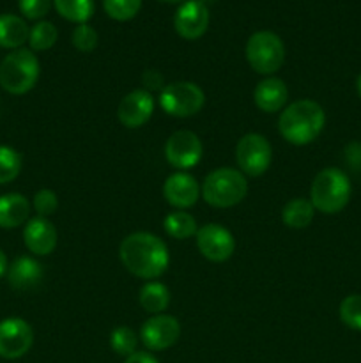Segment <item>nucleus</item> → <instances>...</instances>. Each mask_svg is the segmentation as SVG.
<instances>
[{"mask_svg":"<svg viewBox=\"0 0 361 363\" xmlns=\"http://www.w3.org/2000/svg\"><path fill=\"white\" fill-rule=\"evenodd\" d=\"M119 257L127 272L144 280L161 277L170 262L165 241L151 233H133L124 238L119 247Z\"/></svg>","mask_w":361,"mask_h":363,"instance_id":"nucleus-1","label":"nucleus"},{"mask_svg":"<svg viewBox=\"0 0 361 363\" xmlns=\"http://www.w3.org/2000/svg\"><path fill=\"white\" fill-rule=\"evenodd\" d=\"M326 113L317 101L299 99L287 106L278 121V130L289 144L306 145L322 133Z\"/></svg>","mask_w":361,"mask_h":363,"instance_id":"nucleus-2","label":"nucleus"},{"mask_svg":"<svg viewBox=\"0 0 361 363\" xmlns=\"http://www.w3.org/2000/svg\"><path fill=\"white\" fill-rule=\"evenodd\" d=\"M350 199V181L340 169L329 167L315 176L310 190V202L324 215L340 213Z\"/></svg>","mask_w":361,"mask_h":363,"instance_id":"nucleus-3","label":"nucleus"},{"mask_svg":"<svg viewBox=\"0 0 361 363\" xmlns=\"http://www.w3.org/2000/svg\"><path fill=\"white\" fill-rule=\"evenodd\" d=\"M246 194L248 183L244 174L229 167L212 170L202 184V197L212 208H232L239 204Z\"/></svg>","mask_w":361,"mask_h":363,"instance_id":"nucleus-4","label":"nucleus"},{"mask_svg":"<svg viewBox=\"0 0 361 363\" xmlns=\"http://www.w3.org/2000/svg\"><path fill=\"white\" fill-rule=\"evenodd\" d=\"M39 78V60L32 50H13L0 64V87L14 96L25 94Z\"/></svg>","mask_w":361,"mask_h":363,"instance_id":"nucleus-5","label":"nucleus"},{"mask_svg":"<svg viewBox=\"0 0 361 363\" xmlns=\"http://www.w3.org/2000/svg\"><path fill=\"white\" fill-rule=\"evenodd\" d=\"M285 59L283 43L275 32H255L246 43V60L260 74H273L282 67Z\"/></svg>","mask_w":361,"mask_h":363,"instance_id":"nucleus-6","label":"nucleus"},{"mask_svg":"<svg viewBox=\"0 0 361 363\" xmlns=\"http://www.w3.org/2000/svg\"><path fill=\"white\" fill-rule=\"evenodd\" d=\"M205 103L204 91L193 82H172L159 94V105L168 116L191 117L202 110Z\"/></svg>","mask_w":361,"mask_h":363,"instance_id":"nucleus-7","label":"nucleus"},{"mask_svg":"<svg viewBox=\"0 0 361 363\" xmlns=\"http://www.w3.org/2000/svg\"><path fill=\"white\" fill-rule=\"evenodd\" d=\"M271 144L258 133H248L237 142L236 162L246 176H262L271 165Z\"/></svg>","mask_w":361,"mask_h":363,"instance_id":"nucleus-8","label":"nucleus"},{"mask_svg":"<svg viewBox=\"0 0 361 363\" xmlns=\"http://www.w3.org/2000/svg\"><path fill=\"white\" fill-rule=\"evenodd\" d=\"M202 142L193 131L179 130L170 135L165 144V158L172 167L180 170L193 169L202 160Z\"/></svg>","mask_w":361,"mask_h":363,"instance_id":"nucleus-9","label":"nucleus"},{"mask_svg":"<svg viewBox=\"0 0 361 363\" xmlns=\"http://www.w3.org/2000/svg\"><path fill=\"white\" fill-rule=\"evenodd\" d=\"M34 332L30 325L20 318H7L0 321V357L16 360L30 351Z\"/></svg>","mask_w":361,"mask_h":363,"instance_id":"nucleus-10","label":"nucleus"},{"mask_svg":"<svg viewBox=\"0 0 361 363\" xmlns=\"http://www.w3.org/2000/svg\"><path fill=\"white\" fill-rule=\"evenodd\" d=\"M197 247L209 261L223 262L232 257L236 241L229 229L219 223H207L197 230Z\"/></svg>","mask_w":361,"mask_h":363,"instance_id":"nucleus-11","label":"nucleus"},{"mask_svg":"<svg viewBox=\"0 0 361 363\" xmlns=\"http://www.w3.org/2000/svg\"><path fill=\"white\" fill-rule=\"evenodd\" d=\"M180 337V325L173 315L156 314L142 325L140 340L151 351L172 347Z\"/></svg>","mask_w":361,"mask_h":363,"instance_id":"nucleus-12","label":"nucleus"},{"mask_svg":"<svg viewBox=\"0 0 361 363\" xmlns=\"http://www.w3.org/2000/svg\"><path fill=\"white\" fill-rule=\"evenodd\" d=\"M152 112H154V99L151 92L145 89H137L120 99L117 117L122 126L134 130V128L144 126L152 117Z\"/></svg>","mask_w":361,"mask_h":363,"instance_id":"nucleus-13","label":"nucleus"},{"mask_svg":"<svg viewBox=\"0 0 361 363\" xmlns=\"http://www.w3.org/2000/svg\"><path fill=\"white\" fill-rule=\"evenodd\" d=\"M176 32L184 39H198L209 27V9L202 0H186L173 18Z\"/></svg>","mask_w":361,"mask_h":363,"instance_id":"nucleus-14","label":"nucleus"},{"mask_svg":"<svg viewBox=\"0 0 361 363\" xmlns=\"http://www.w3.org/2000/svg\"><path fill=\"white\" fill-rule=\"evenodd\" d=\"M163 197L177 209H188L197 204L200 197V186L191 174L176 172L163 184Z\"/></svg>","mask_w":361,"mask_h":363,"instance_id":"nucleus-15","label":"nucleus"},{"mask_svg":"<svg viewBox=\"0 0 361 363\" xmlns=\"http://www.w3.org/2000/svg\"><path fill=\"white\" fill-rule=\"evenodd\" d=\"M25 247L34 255H48L55 250L57 247V229L48 218L35 216L28 220L23 230Z\"/></svg>","mask_w":361,"mask_h":363,"instance_id":"nucleus-16","label":"nucleus"},{"mask_svg":"<svg viewBox=\"0 0 361 363\" xmlns=\"http://www.w3.org/2000/svg\"><path fill=\"white\" fill-rule=\"evenodd\" d=\"M42 275H45L42 266L35 259L27 257V255L14 259L9 268H7L9 286L16 291L34 289V287L41 284Z\"/></svg>","mask_w":361,"mask_h":363,"instance_id":"nucleus-17","label":"nucleus"},{"mask_svg":"<svg viewBox=\"0 0 361 363\" xmlns=\"http://www.w3.org/2000/svg\"><path fill=\"white\" fill-rule=\"evenodd\" d=\"M287 98H289V91L280 78H265V80L258 82L253 92L255 105L265 113L282 110L285 106Z\"/></svg>","mask_w":361,"mask_h":363,"instance_id":"nucleus-18","label":"nucleus"},{"mask_svg":"<svg viewBox=\"0 0 361 363\" xmlns=\"http://www.w3.org/2000/svg\"><path fill=\"white\" fill-rule=\"evenodd\" d=\"M30 215V202L21 194L0 195V227L16 229Z\"/></svg>","mask_w":361,"mask_h":363,"instance_id":"nucleus-19","label":"nucleus"},{"mask_svg":"<svg viewBox=\"0 0 361 363\" xmlns=\"http://www.w3.org/2000/svg\"><path fill=\"white\" fill-rule=\"evenodd\" d=\"M30 28L16 14H0V46L2 48L18 50L25 41H28Z\"/></svg>","mask_w":361,"mask_h":363,"instance_id":"nucleus-20","label":"nucleus"},{"mask_svg":"<svg viewBox=\"0 0 361 363\" xmlns=\"http://www.w3.org/2000/svg\"><path fill=\"white\" fill-rule=\"evenodd\" d=\"M138 301L149 314H163V311H166L170 305V291L161 282H147L140 289Z\"/></svg>","mask_w":361,"mask_h":363,"instance_id":"nucleus-21","label":"nucleus"},{"mask_svg":"<svg viewBox=\"0 0 361 363\" xmlns=\"http://www.w3.org/2000/svg\"><path fill=\"white\" fill-rule=\"evenodd\" d=\"M315 208L308 199H292L283 206L282 220L290 229H304L311 223Z\"/></svg>","mask_w":361,"mask_h":363,"instance_id":"nucleus-22","label":"nucleus"},{"mask_svg":"<svg viewBox=\"0 0 361 363\" xmlns=\"http://www.w3.org/2000/svg\"><path fill=\"white\" fill-rule=\"evenodd\" d=\"M163 227H165L166 234L172 236L173 240H188V238L195 236L198 230L195 216H191L186 211H180V209L166 215L163 220Z\"/></svg>","mask_w":361,"mask_h":363,"instance_id":"nucleus-23","label":"nucleus"},{"mask_svg":"<svg viewBox=\"0 0 361 363\" xmlns=\"http://www.w3.org/2000/svg\"><path fill=\"white\" fill-rule=\"evenodd\" d=\"M55 9L66 20L81 25L91 20L94 13V2L92 0H53Z\"/></svg>","mask_w":361,"mask_h":363,"instance_id":"nucleus-24","label":"nucleus"},{"mask_svg":"<svg viewBox=\"0 0 361 363\" xmlns=\"http://www.w3.org/2000/svg\"><path fill=\"white\" fill-rule=\"evenodd\" d=\"M57 28L55 25L50 23V21H38L34 27L30 28V34H28V45L35 52H45L50 50L57 41Z\"/></svg>","mask_w":361,"mask_h":363,"instance_id":"nucleus-25","label":"nucleus"},{"mask_svg":"<svg viewBox=\"0 0 361 363\" xmlns=\"http://www.w3.org/2000/svg\"><path fill=\"white\" fill-rule=\"evenodd\" d=\"M21 156L9 145H0V184H7L20 176Z\"/></svg>","mask_w":361,"mask_h":363,"instance_id":"nucleus-26","label":"nucleus"},{"mask_svg":"<svg viewBox=\"0 0 361 363\" xmlns=\"http://www.w3.org/2000/svg\"><path fill=\"white\" fill-rule=\"evenodd\" d=\"M138 335L130 328V326H119L110 335V346L120 357H130V354L137 353Z\"/></svg>","mask_w":361,"mask_h":363,"instance_id":"nucleus-27","label":"nucleus"},{"mask_svg":"<svg viewBox=\"0 0 361 363\" xmlns=\"http://www.w3.org/2000/svg\"><path fill=\"white\" fill-rule=\"evenodd\" d=\"M106 14L117 21H127L138 14L142 0H103Z\"/></svg>","mask_w":361,"mask_h":363,"instance_id":"nucleus-28","label":"nucleus"},{"mask_svg":"<svg viewBox=\"0 0 361 363\" xmlns=\"http://www.w3.org/2000/svg\"><path fill=\"white\" fill-rule=\"evenodd\" d=\"M340 319L345 326L361 332V294H350L340 303Z\"/></svg>","mask_w":361,"mask_h":363,"instance_id":"nucleus-29","label":"nucleus"},{"mask_svg":"<svg viewBox=\"0 0 361 363\" xmlns=\"http://www.w3.org/2000/svg\"><path fill=\"white\" fill-rule=\"evenodd\" d=\"M98 32L87 23H81L73 32V45L78 52L88 53L98 46Z\"/></svg>","mask_w":361,"mask_h":363,"instance_id":"nucleus-30","label":"nucleus"},{"mask_svg":"<svg viewBox=\"0 0 361 363\" xmlns=\"http://www.w3.org/2000/svg\"><path fill=\"white\" fill-rule=\"evenodd\" d=\"M34 206L38 216H42V218H48L59 208V199H57V194L53 190H39L38 194L34 195Z\"/></svg>","mask_w":361,"mask_h":363,"instance_id":"nucleus-31","label":"nucleus"},{"mask_svg":"<svg viewBox=\"0 0 361 363\" xmlns=\"http://www.w3.org/2000/svg\"><path fill=\"white\" fill-rule=\"evenodd\" d=\"M20 6L21 14L28 20H39V18L46 16L52 7V0H20L18 2Z\"/></svg>","mask_w":361,"mask_h":363,"instance_id":"nucleus-32","label":"nucleus"},{"mask_svg":"<svg viewBox=\"0 0 361 363\" xmlns=\"http://www.w3.org/2000/svg\"><path fill=\"white\" fill-rule=\"evenodd\" d=\"M124 363H159L152 357L151 353H144V351H137V353L130 354V357L124 360Z\"/></svg>","mask_w":361,"mask_h":363,"instance_id":"nucleus-33","label":"nucleus"},{"mask_svg":"<svg viewBox=\"0 0 361 363\" xmlns=\"http://www.w3.org/2000/svg\"><path fill=\"white\" fill-rule=\"evenodd\" d=\"M7 268H9V264H7V257H6V254L2 252V248H0V277L6 275Z\"/></svg>","mask_w":361,"mask_h":363,"instance_id":"nucleus-34","label":"nucleus"},{"mask_svg":"<svg viewBox=\"0 0 361 363\" xmlns=\"http://www.w3.org/2000/svg\"><path fill=\"white\" fill-rule=\"evenodd\" d=\"M357 94H360V98H361V74H360V78H357Z\"/></svg>","mask_w":361,"mask_h":363,"instance_id":"nucleus-35","label":"nucleus"},{"mask_svg":"<svg viewBox=\"0 0 361 363\" xmlns=\"http://www.w3.org/2000/svg\"><path fill=\"white\" fill-rule=\"evenodd\" d=\"M159 2H166V4H177V2H183V0H159Z\"/></svg>","mask_w":361,"mask_h":363,"instance_id":"nucleus-36","label":"nucleus"}]
</instances>
